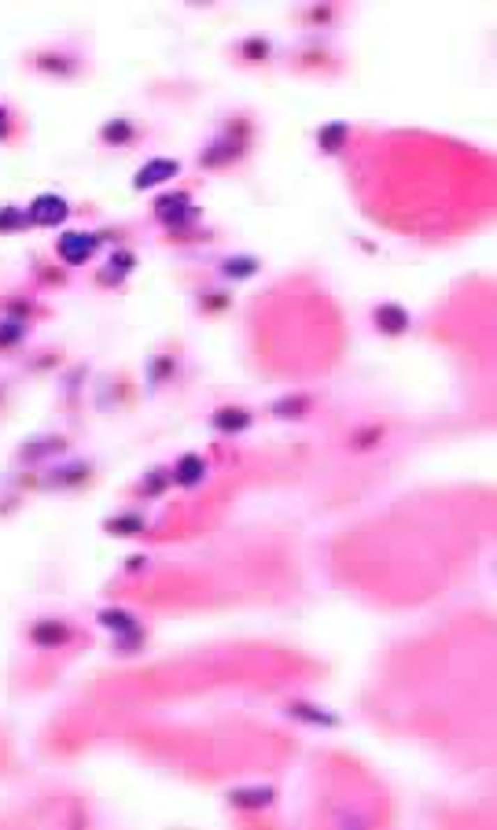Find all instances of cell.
<instances>
[{
    "label": "cell",
    "instance_id": "obj_1",
    "mask_svg": "<svg viewBox=\"0 0 497 830\" xmlns=\"http://www.w3.org/2000/svg\"><path fill=\"white\" fill-rule=\"evenodd\" d=\"M30 218L37 225H56L67 218V203H63L59 196H37L33 207H30Z\"/></svg>",
    "mask_w": 497,
    "mask_h": 830
},
{
    "label": "cell",
    "instance_id": "obj_2",
    "mask_svg": "<svg viewBox=\"0 0 497 830\" xmlns=\"http://www.w3.org/2000/svg\"><path fill=\"white\" fill-rule=\"evenodd\" d=\"M93 248H96V240L85 237V232H63V240H59V255L74 266L85 262V258L93 255Z\"/></svg>",
    "mask_w": 497,
    "mask_h": 830
},
{
    "label": "cell",
    "instance_id": "obj_3",
    "mask_svg": "<svg viewBox=\"0 0 497 830\" xmlns=\"http://www.w3.org/2000/svg\"><path fill=\"white\" fill-rule=\"evenodd\" d=\"M169 177H177V163H174V159H155V163H148V166L137 174V188L144 192V188L159 185V181H169Z\"/></svg>",
    "mask_w": 497,
    "mask_h": 830
},
{
    "label": "cell",
    "instance_id": "obj_4",
    "mask_svg": "<svg viewBox=\"0 0 497 830\" xmlns=\"http://www.w3.org/2000/svg\"><path fill=\"white\" fill-rule=\"evenodd\" d=\"M376 321H379L387 332H405V329H409V314H405L402 306H379V310H376Z\"/></svg>",
    "mask_w": 497,
    "mask_h": 830
},
{
    "label": "cell",
    "instance_id": "obj_5",
    "mask_svg": "<svg viewBox=\"0 0 497 830\" xmlns=\"http://www.w3.org/2000/svg\"><path fill=\"white\" fill-rule=\"evenodd\" d=\"M199 476H203V461L199 458H181V465H177V480H181V484H199Z\"/></svg>",
    "mask_w": 497,
    "mask_h": 830
},
{
    "label": "cell",
    "instance_id": "obj_6",
    "mask_svg": "<svg viewBox=\"0 0 497 830\" xmlns=\"http://www.w3.org/2000/svg\"><path fill=\"white\" fill-rule=\"evenodd\" d=\"M100 624H107V628H114V631H129V628H133V616L118 613V609H103V613H100Z\"/></svg>",
    "mask_w": 497,
    "mask_h": 830
},
{
    "label": "cell",
    "instance_id": "obj_7",
    "mask_svg": "<svg viewBox=\"0 0 497 830\" xmlns=\"http://www.w3.org/2000/svg\"><path fill=\"white\" fill-rule=\"evenodd\" d=\"M214 424L225 428V432H232V428H243V424H247V413H240V410H221L217 417H214Z\"/></svg>",
    "mask_w": 497,
    "mask_h": 830
},
{
    "label": "cell",
    "instance_id": "obj_8",
    "mask_svg": "<svg viewBox=\"0 0 497 830\" xmlns=\"http://www.w3.org/2000/svg\"><path fill=\"white\" fill-rule=\"evenodd\" d=\"M269 797H273V790H243V794L236 790V794H232L236 805H266Z\"/></svg>",
    "mask_w": 497,
    "mask_h": 830
},
{
    "label": "cell",
    "instance_id": "obj_9",
    "mask_svg": "<svg viewBox=\"0 0 497 830\" xmlns=\"http://www.w3.org/2000/svg\"><path fill=\"white\" fill-rule=\"evenodd\" d=\"M254 274V262H229V277H247Z\"/></svg>",
    "mask_w": 497,
    "mask_h": 830
},
{
    "label": "cell",
    "instance_id": "obj_10",
    "mask_svg": "<svg viewBox=\"0 0 497 830\" xmlns=\"http://www.w3.org/2000/svg\"><path fill=\"white\" fill-rule=\"evenodd\" d=\"M19 325H0V343H11V340H19Z\"/></svg>",
    "mask_w": 497,
    "mask_h": 830
},
{
    "label": "cell",
    "instance_id": "obj_11",
    "mask_svg": "<svg viewBox=\"0 0 497 830\" xmlns=\"http://www.w3.org/2000/svg\"><path fill=\"white\" fill-rule=\"evenodd\" d=\"M107 140H125L129 137V126H107V133H103Z\"/></svg>",
    "mask_w": 497,
    "mask_h": 830
},
{
    "label": "cell",
    "instance_id": "obj_12",
    "mask_svg": "<svg viewBox=\"0 0 497 830\" xmlns=\"http://www.w3.org/2000/svg\"><path fill=\"white\" fill-rule=\"evenodd\" d=\"M339 137H343V126H335V129H332V133H328V129H324V133H321V144H324V148H328V144H335V140H339Z\"/></svg>",
    "mask_w": 497,
    "mask_h": 830
},
{
    "label": "cell",
    "instance_id": "obj_13",
    "mask_svg": "<svg viewBox=\"0 0 497 830\" xmlns=\"http://www.w3.org/2000/svg\"><path fill=\"white\" fill-rule=\"evenodd\" d=\"M4 225H8V229L19 225V218H15V214H0V229H4Z\"/></svg>",
    "mask_w": 497,
    "mask_h": 830
}]
</instances>
